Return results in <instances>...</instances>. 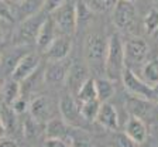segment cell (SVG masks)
<instances>
[{
  "label": "cell",
  "mask_w": 158,
  "mask_h": 147,
  "mask_svg": "<svg viewBox=\"0 0 158 147\" xmlns=\"http://www.w3.org/2000/svg\"><path fill=\"white\" fill-rule=\"evenodd\" d=\"M126 69V55H124V43L120 34L114 33L110 36L107 44V54L105 61V74L106 78L113 82L122 79L123 72Z\"/></svg>",
  "instance_id": "cell-1"
},
{
  "label": "cell",
  "mask_w": 158,
  "mask_h": 147,
  "mask_svg": "<svg viewBox=\"0 0 158 147\" xmlns=\"http://www.w3.org/2000/svg\"><path fill=\"white\" fill-rule=\"evenodd\" d=\"M49 16L48 11L41 9L33 16H28L23 19V21L17 26L16 31L11 36V45H31L35 44L38 31L45 21V19Z\"/></svg>",
  "instance_id": "cell-2"
},
{
  "label": "cell",
  "mask_w": 158,
  "mask_h": 147,
  "mask_svg": "<svg viewBox=\"0 0 158 147\" xmlns=\"http://www.w3.org/2000/svg\"><path fill=\"white\" fill-rule=\"evenodd\" d=\"M107 44L109 40H106L102 34L90 33L86 36L83 43V54L85 61L90 69L95 72H105V61L107 54Z\"/></svg>",
  "instance_id": "cell-3"
},
{
  "label": "cell",
  "mask_w": 158,
  "mask_h": 147,
  "mask_svg": "<svg viewBox=\"0 0 158 147\" xmlns=\"http://www.w3.org/2000/svg\"><path fill=\"white\" fill-rule=\"evenodd\" d=\"M51 14L56 27V33L61 36L72 37L78 28V13H76V0H69L61 7L55 9Z\"/></svg>",
  "instance_id": "cell-4"
},
{
  "label": "cell",
  "mask_w": 158,
  "mask_h": 147,
  "mask_svg": "<svg viewBox=\"0 0 158 147\" xmlns=\"http://www.w3.org/2000/svg\"><path fill=\"white\" fill-rule=\"evenodd\" d=\"M122 81H123V85H124L126 91L130 95L155 102V88L150 86L147 82L143 81L141 76H138L131 68L126 67L124 72H123V76H122Z\"/></svg>",
  "instance_id": "cell-5"
},
{
  "label": "cell",
  "mask_w": 158,
  "mask_h": 147,
  "mask_svg": "<svg viewBox=\"0 0 158 147\" xmlns=\"http://www.w3.org/2000/svg\"><path fill=\"white\" fill-rule=\"evenodd\" d=\"M150 54V47L141 37H131L124 43L126 67L133 68V65H143Z\"/></svg>",
  "instance_id": "cell-6"
},
{
  "label": "cell",
  "mask_w": 158,
  "mask_h": 147,
  "mask_svg": "<svg viewBox=\"0 0 158 147\" xmlns=\"http://www.w3.org/2000/svg\"><path fill=\"white\" fill-rule=\"evenodd\" d=\"M59 113L61 118L71 126L75 129H81L83 126V122H86L83 119L82 113H81V108L79 103L76 101V98L71 93H65L61 96L59 99Z\"/></svg>",
  "instance_id": "cell-7"
},
{
  "label": "cell",
  "mask_w": 158,
  "mask_h": 147,
  "mask_svg": "<svg viewBox=\"0 0 158 147\" xmlns=\"http://www.w3.org/2000/svg\"><path fill=\"white\" fill-rule=\"evenodd\" d=\"M112 20L116 28L126 31L131 28L135 20V6L128 0H118L112 11Z\"/></svg>",
  "instance_id": "cell-8"
},
{
  "label": "cell",
  "mask_w": 158,
  "mask_h": 147,
  "mask_svg": "<svg viewBox=\"0 0 158 147\" xmlns=\"http://www.w3.org/2000/svg\"><path fill=\"white\" fill-rule=\"evenodd\" d=\"M88 64H83L82 61H73L68 68V74H66V88H68L69 93L76 98L81 86L83 85L88 79Z\"/></svg>",
  "instance_id": "cell-9"
},
{
  "label": "cell",
  "mask_w": 158,
  "mask_h": 147,
  "mask_svg": "<svg viewBox=\"0 0 158 147\" xmlns=\"http://www.w3.org/2000/svg\"><path fill=\"white\" fill-rule=\"evenodd\" d=\"M40 64H41L40 55L33 51H30L28 54H26L23 58L20 59V62L17 64L16 68H14L10 78L16 79L19 82H24L27 78H30L40 68Z\"/></svg>",
  "instance_id": "cell-10"
},
{
  "label": "cell",
  "mask_w": 158,
  "mask_h": 147,
  "mask_svg": "<svg viewBox=\"0 0 158 147\" xmlns=\"http://www.w3.org/2000/svg\"><path fill=\"white\" fill-rule=\"evenodd\" d=\"M28 45H13L10 50H7L4 54H2L0 58V74L3 72L4 76H11L14 68L20 62L26 54H28Z\"/></svg>",
  "instance_id": "cell-11"
},
{
  "label": "cell",
  "mask_w": 158,
  "mask_h": 147,
  "mask_svg": "<svg viewBox=\"0 0 158 147\" xmlns=\"http://www.w3.org/2000/svg\"><path fill=\"white\" fill-rule=\"evenodd\" d=\"M126 108H127V112L130 113V116L140 118L144 122L151 119L155 113L154 102L144 98H138V96H133V95L128 96L127 102H126Z\"/></svg>",
  "instance_id": "cell-12"
},
{
  "label": "cell",
  "mask_w": 158,
  "mask_h": 147,
  "mask_svg": "<svg viewBox=\"0 0 158 147\" xmlns=\"http://www.w3.org/2000/svg\"><path fill=\"white\" fill-rule=\"evenodd\" d=\"M72 37L68 36H58L55 37V40L52 41V44L47 48L45 58L48 61H65L66 57L69 55L71 48H72Z\"/></svg>",
  "instance_id": "cell-13"
},
{
  "label": "cell",
  "mask_w": 158,
  "mask_h": 147,
  "mask_svg": "<svg viewBox=\"0 0 158 147\" xmlns=\"http://www.w3.org/2000/svg\"><path fill=\"white\" fill-rule=\"evenodd\" d=\"M124 133L135 144H143L148 137V128L143 119L135 118V116H130L127 119V122H126Z\"/></svg>",
  "instance_id": "cell-14"
},
{
  "label": "cell",
  "mask_w": 158,
  "mask_h": 147,
  "mask_svg": "<svg viewBox=\"0 0 158 147\" xmlns=\"http://www.w3.org/2000/svg\"><path fill=\"white\" fill-rule=\"evenodd\" d=\"M69 65H65L64 61H48V65L44 71V81L49 85H59L65 84L66 74Z\"/></svg>",
  "instance_id": "cell-15"
},
{
  "label": "cell",
  "mask_w": 158,
  "mask_h": 147,
  "mask_svg": "<svg viewBox=\"0 0 158 147\" xmlns=\"http://www.w3.org/2000/svg\"><path fill=\"white\" fill-rule=\"evenodd\" d=\"M69 126L62 118L61 119H51L47 122L45 124V134L47 137H55V139H62L69 144V147L72 146L73 136L69 132Z\"/></svg>",
  "instance_id": "cell-16"
},
{
  "label": "cell",
  "mask_w": 158,
  "mask_h": 147,
  "mask_svg": "<svg viewBox=\"0 0 158 147\" xmlns=\"http://www.w3.org/2000/svg\"><path fill=\"white\" fill-rule=\"evenodd\" d=\"M56 36H58V33H56L55 23H54L52 17H51V14H49V16L45 19V21L43 23L40 31H38L37 41H35L37 48H38L41 52H45L47 48L52 44V41L55 40Z\"/></svg>",
  "instance_id": "cell-17"
},
{
  "label": "cell",
  "mask_w": 158,
  "mask_h": 147,
  "mask_svg": "<svg viewBox=\"0 0 158 147\" xmlns=\"http://www.w3.org/2000/svg\"><path fill=\"white\" fill-rule=\"evenodd\" d=\"M96 122H98L103 129L110 132H117L118 129V115L116 108L112 103L109 102H103L102 106H100V110H99V115L96 118Z\"/></svg>",
  "instance_id": "cell-18"
},
{
  "label": "cell",
  "mask_w": 158,
  "mask_h": 147,
  "mask_svg": "<svg viewBox=\"0 0 158 147\" xmlns=\"http://www.w3.org/2000/svg\"><path fill=\"white\" fill-rule=\"evenodd\" d=\"M28 112L34 119H37L41 123H47L48 120H51V103L48 98L43 95L35 96L30 102Z\"/></svg>",
  "instance_id": "cell-19"
},
{
  "label": "cell",
  "mask_w": 158,
  "mask_h": 147,
  "mask_svg": "<svg viewBox=\"0 0 158 147\" xmlns=\"http://www.w3.org/2000/svg\"><path fill=\"white\" fill-rule=\"evenodd\" d=\"M20 96H21V85H20V82L13 78H7L3 82V89H2L3 103L11 106Z\"/></svg>",
  "instance_id": "cell-20"
},
{
  "label": "cell",
  "mask_w": 158,
  "mask_h": 147,
  "mask_svg": "<svg viewBox=\"0 0 158 147\" xmlns=\"http://www.w3.org/2000/svg\"><path fill=\"white\" fill-rule=\"evenodd\" d=\"M141 78L144 82H147L150 86H158V59L152 58L145 61L141 65Z\"/></svg>",
  "instance_id": "cell-21"
},
{
  "label": "cell",
  "mask_w": 158,
  "mask_h": 147,
  "mask_svg": "<svg viewBox=\"0 0 158 147\" xmlns=\"http://www.w3.org/2000/svg\"><path fill=\"white\" fill-rule=\"evenodd\" d=\"M0 116L3 119L4 128H6V133L9 134H14L19 130V120H17V116L19 115L13 110L11 106L3 103L2 108H0Z\"/></svg>",
  "instance_id": "cell-22"
},
{
  "label": "cell",
  "mask_w": 158,
  "mask_h": 147,
  "mask_svg": "<svg viewBox=\"0 0 158 147\" xmlns=\"http://www.w3.org/2000/svg\"><path fill=\"white\" fill-rule=\"evenodd\" d=\"M96 81V91H98V99L100 102H109L116 92V88L113 85V81L109 78H95Z\"/></svg>",
  "instance_id": "cell-23"
},
{
  "label": "cell",
  "mask_w": 158,
  "mask_h": 147,
  "mask_svg": "<svg viewBox=\"0 0 158 147\" xmlns=\"http://www.w3.org/2000/svg\"><path fill=\"white\" fill-rule=\"evenodd\" d=\"M93 99H98L96 81L95 78H88L86 82L79 89L78 95H76V101H78V103H83V102L93 101Z\"/></svg>",
  "instance_id": "cell-24"
},
{
  "label": "cell",
  "mask_w": 158,
  "mask_h": 147,
  "mask_svg": "<svg viewBox=\"0 0 158 147\" xmlns=\"http://www.w3.org/2000/svg\"><path fill=\"white\" fill-rule=\"evenodd\" d=\"M100 106H102V102L99 99H93V101L79 103L81 113H82L83 119L86 122H96V118H98L99 110H100Z\"/></svg>",
  "instance_id": "cell-25"
},
{
  "label": "cell",
  "mask_w": 158,
  "mask_h": 147,
  "mask_svg": "<svg viewBox=\"0 0 158 147\" xmlns=\"http://www.w3.org/2000/svg\"><path fill=\"white\" fill-rule=\"evenodd\" d=\"M43 124L41 122H38L37 119H34L31 115L24 120L23 124V136L27 140H33L40 136V133L43 132Z\"/></svg>",
  "instance_id": "cell-26"
},
{
  "label": "cell",
  "mask_w": 158,
  "mask_h": 147,
  "mask_svg": "<svg viewBox=\"0 0 158 147\" xmlns=\"http://www.w3.org/2000/svg\"><path fill=\"white\" fill-rule=\"evenodd\" d=\"M143 26L147 34H155L158 31V6L151 9L145 14L143 20Z\"/></svg>",
  "instance_id": "cell-27"
},
{
  "label": "cell",
  "mask_w": 158,
  "mask_h": 147,
  "mask_svg": "<svg viewBox=\"0 0 158 147\" xmlns=\"http://www.w3.org/2000/svg\"><path fill=\"white\" fill-rule=\"evenodd\" d=\"M118 0H89V7L96 13H107L113 11Z\"/></svg>",
  "instance_id": "cell-28"
},
{
  "label": "cell",
  "mask_w": 158,
  "mask_h": 147,
  "mask_svg": "<svg viewBox=\"0 0 158 147\" xmlns=\"http://www.w3.org/2000/svg\"><path fill=\"white\" fill-rule=\"evenodd\" d=\"M76 13H78V24L79 23H88L92 19L93 10L89 7L88 3L82 0H76Z\"/></svg>",
  "instance_id": "cell-29"
},
{
  "label": "cell",
  "mask_w": 158,
  "mask_h": 147,
  "mask_svg": "<svg viewBox=\"0 0 158 147\" xmlns=\"http://www.w3.org/2000/svg\"><path fill=\"white\" fill-rule=\"evenodd\" d=\"M109 146L110 147H135L137 144L128 137L124 132H123V133L114 132V134H113L112 139H110V144H109Z\"/></svg>",
  "instance_id": "cell-30"
},
{
  "label": "cell",
  "mask_w": 158,
  "mask_h": 147,
  "mask_svg": "<svg viewBox=\"0 0 158 147\" xmlns=\"http://www.w3.org/2000/svg\"><path fill=\"white\" fill-rule=\"evenodd\" d=\"M0 19L6 20L11 24L14 23V13L7 0H0Z\"/></svg>",
  "instance_id": "cell-31"
},
{
  "label": "cell",
  "mask_w": 158,
  "mask_h": 147,
  "mask_svg": "<svg viewBox=\"0 0 158 147\" xmlns=\"http://www.w3.org/2000/svg\"><path fill=\"white\" fill-rule=\"evenodd\" d=\"M28 106H30V103L27 102V99L24 98V96H20V98L17 99V101L14 102L13 105H11L13 110L16 112L17 115H23V113H26V112L28 110Z\"/></svg>",
  "instance_id": "cell-32"
},
{
  "label": "cell",
  "mask_w": 158,
  "mask_h": 147,
  "mask_svg": "<svg viewBox=\"0 0 158 147\" xmlns=\"http://www.w3.org/2000/svg\"><path fill=\"white\" fill-rule=\"evenodd\" d=\"M69 0H45V4H44V10L48 11V13H52L55 9L61 7L62 4H65Z\"/></svg>",
  "instance_id": "cell-33"
},
{
  "label": "cell",
  "mask_w": 158,
  "mask_h": 147,
  "mask_svg": "<svg viewBox=\"0 0 158 147\" xmlns=\"http://www.w3.org/2000/svg\"><path fill=\"white\" fill-rule=\"evenodd\" d=\"M10 24L11 23H9V21H6V20H3V19H0V44H3L4 41H6L7 36H9Z\"/></svg>",
  "instance_id": "cell-34"
},
{
  "label": "cell",
  "mask_w": 158,
  "mask_h": 147,
  "mask_svg": "<svg viewBox=\"0 0 158 147\" xmlns=\"http://www.w3.org/2000/svg\"><path fill=\"white\" fill-rule=\"evenodd\" d=\"M44 147H69V144L62 139H55V137H47Z\"/></svg>",
  "instance_id": "cell-35"
},
{
  "label": "cell",
  "mask_w": 158,
  "mask_h": 147,
  "mask_svg": "<svg viewBox=\"0 0 158 147\" xmlns=\"http://www.w3.org/2000/svg\"><path fill=\"white\" fill-rule=\"evenodd\" d=\"M0 147H20V146L16 140H13V139L2 137L0 139Z\"/></svg>",
  "instance_id": "cell-36"
},
{
  "label": "cell",
  "mask_w": 158,
  "mask_h": 147,
  "mask_svg": "<svg viewBox=\"0 0 158 147\" xmlns=\"http://www.w3.org/2000/svg\"><path fill=\"white\" fill-rule=\"evenodd\" d=\"M71 147H92V144L89 143L88 139H76V137H73L72 146Z\"/></svg>",
  "instance_id": "cell-37"
},
{
  "label": "cell",
  "mask_w": 158,
  "mask_h": 147,
  "mask_svg": "<svg viewBox=\"0 0 158 147\" xmlns=\"http://www.w3.org/2000/svg\"><path fill=\"white\" fill-rule=\"evenodd\" d=\"M4 134H6V128H4L3 119H2V116H0V139L4 137Z\"/></svg>",
  "instance_id": "cell-38"
},
{
  "label": "cell",
  "mask_w": 158,
  "mask_h": 147,
  "mask_svg": "<svg viewBox=\"0 0 158 147\" xmlns=\"http://www.w3.org/2000/svg\"><path fill=\"white\" fill-rule=\"evenodd\" d=\"M24 2H26V0H9V3L16 4V6H21V4H23Z\"/></svg>",
  "instance_id": "cell-39"
},
{
  "label": "cell",
  "mask_w": 158,
  "mask_h": 147,
  "mask_svg": "<svg viewBox=\"0 0 158 147\" xmlns=\"http://www.w3.org/2000/svg\"><path fill=\"white\" fill-rule=\"evenodd\" d=\"M2 89H3V84H2V81H0V96H2Z\"/></svg>",
  "instance_id": "cell-40"
},
{
  "label": "cell",
  "mask_w": 158,
  "mask_h": 147,
  "mask_svg": "<svg viewBox=\"0 0 158 147\" xmlns=\"http://www.w3.org/2000/svg\"><path fill=\"white\" fill-rule=\"evenodd\" d=\"M152 3H154V4H157V6H158V0H152Z\"/></svg>",
  "instance_id": "cell-41"
},
{
  "label": "cell",
  "mask_w": 158,
  "mask_h": 147,
  "mask_svg": "<svg viewBox=\"0 0 158 147\" xmlns=\"http://www.w3.org/2000/svg\"><path fill=\"white\" fill-rule=\"evenodd\" d=\"M98 147H110V146H98Z\"/></svg>",
  "instance_id": "cell-42"
},
{
  "label": "cell",
  "mask_w": 158,
  "mask_h": 147,
  "mask_svg": "<svg viewBox=\"0 0 158 147\" xmlns=\"http://www.w3.org/2000/svg\"><path fill=\"white\" fill-rule=\"evenodd\" d=\"M128 2H134V0H128Z\"/></svg>",
  "instance_id": "cell-43"
},
{
  "label": "cell",
  "mask_w": 158,
  "mask_h": 147,
  "mask_svg": "<svg viewBox=\"0 0 158 147\" xmlns=\"http://www.w3.org/2000/svg\"><path fill=\"white\" fill-rule=\"evenodd\" d=\"M0 58H2V55H0Z\"/></svg>",
  "instance_id": "cell-44"
},
{
  "label": "cell",
  "mask_w": 158,
  "mask_h": 147,
  "mask_svg": "<svg viewBox=\"0 0 158 147\" xmlns=\"http://www.w3.org/2000/svg\"><path fill=\"white\" fill-rule=\"evenodd\" d=\"M7 2H9V0H7Z\"/></svg>",
  "instance_id": "cell-45"
}]
</instances>
